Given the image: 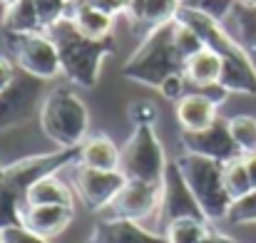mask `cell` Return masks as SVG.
<instances>
[{
	"mask_svg": "<svg viewBox=\"0 0 256 243\" xmlns=\"http://www.w3.org/2000/svg\"><path fill=\"white\" fill-rule=\"evenodd\" d=\"M78 164L90 169H102V171H117L122 164V149L104 134H92L87 137L80 147V159Z\"/></svg>",
	"mask_w": 256,
	"mask_h": 243,
	"instance_id": "obj_18",
	"label": "cell"
},
{
	"mask_svg": "<svg viewBox=\"0 0 256 243\" xmlns=\"http://www.w3.org/2000/svg\"><path fill=\"white\" fill-rule=\"evenodd\" d=\"M212 229L206 219H196V216H184L167 224L164 236L167 243H204L209 239Z\"/></svg>",
	"mask_w": 256,
	"mask_h": 243,
	"instance_id": "obj_23",
	"label": "cell"
},
{
	"mask_svg": "<svg viewBox=\"0 0 256 243\" xmlns=\"http://www.w3.org/2000/svg\"><path fill=\"white\" fill-rule=\"evenodd\" d=\"M229 124V134L236 144V149L242 152V157L254 154L256 152V119L249 114H236L232 119H226Z\"/></svg>",
	"mask_w": 256,
	"mask_h": 243,
	"instance_id": "obj_25",
	"label": "cell"
},
{
	"mask_svg": "<svg viewBox=\"0 0 256 243\" xmlns=\"http://www.w3.org/2000/svg\"><path fill=\"white\" fill-rule=\"evenodd\" d=\"M22 199L5 184L2 179V166H0V231L8 226H18L20 224V209H22Z\"/></svg>",
	"mask_w": 256,
	"mask_h": 243,
	"instance_id": "obj_26",
	"label": "cell"
},
{
	"mask_svg": "<svg viewBox=\"0 0 256 243\" xmlns=\"http://www.w3.org/2000/svg\"><path fill=\"white\" fill-rule=\"evenodd\" d=\"M179 2H182V5H189V2H192V0H179Z\"/></svg>",
	"mask_w": 256,
	"mask_h": 243,
	"instance_id": "obj_40",
	"label": "cell"
},
{
	"mask_svg": "<svg viewBox=\"0 0 256 243\" xmlns=\"http://www.w3.org/2000/svg\"><path fill=\"white\" fill-rule=\"evenodd\" d=\"M226 221L234 224V226L256 224V189H252L249 194H244V196H239V199L232 201L229 214H226Z\"/></svg>",
	"mask_w": 256,
	"mask_h": 243,
	"instance_id": "obj_27",
	"label": "cell"
},
{
	"mask_svg": "<svg viewBox=\"0 0 256 243\" xmlns=\"http://www.w3.org/2000/svg\"><path fill=\"white\" fill-rule=\"evenodd\" d=\"M174 166L182 174L184 184L189 186L192 196L196 199L204 219L209 224L226 221L232 196L224 186V162H216L194 152H182L174 159Z\"/></svg>",
	"mask_w": 256,
	"mask_h": 243,
	"instance_id": "obj_3",
	"label": "cell"
},
{
	"mask_svg": "<svg viewBox=\"0 0 256 243\" xmlns=\"http://www.w3.org/2000/svg\"><path fill=\"white\" fill-rule=\"evenodd\" d=\"M176 20H182L184 25H189L204 42V47H212L214 52L222 55L224 60V70H222V80L219 84L226 92H239V94H256V67L252 62V55L244 50V45H239L219 20L204 15L202 10L192 7V5H182L176 12Z\"/></svg>",
	"mask_w": 256,
	"mask_h": 243,
	"instance_id": "obj_1",
	"label": "cell"
},
{
	"mask_svg": "<svg viewBox=\"0 0 256 243\" xmlns=\"http://www.w3.org/2000/svg\"><path fill=\"white\" fill-rule=\"evenodd\" d=\"M157 216L164 221V226L176 221V219H184V216H196V219H204L196 199L192 196L189 186L184 184L182 174L176 171L174 162L167 169V176H164V184H162V204H160V211Z\"/></svg>",
	"mask_w": 256,
	"mask_h": 243,
	"instance_id": "obj_13",
	"label": "cell"
},
{
	"mask_svg": "<svg viewBox=\"0 0 256 243\" xmlns=\"http://www.w3.org/2000/svg\"><path fill=\"white\" fill-rule=\"evenodd\" d=\"M216 107L219 104L204 92H186L176 102V122L184 132H204L219 119Z\"/></svg>",
	"mask_w": 256,
	"mask_h": 243,
	"instance_id": "obj_16",
	"label": "cell"
},
{
	"mask_svg": "<svg viewBox=\"0 0 256 243\" xmlns=\"http://www.w3.org/2000/svg\"><path fill=\"white\" fill-rule=\"evenodd\" d=\"M204 243H236V241H232V239H226V236H222V234L212 231V234H209V239H206Z\"/></svg>",
	"mask_w": 256,
	"mask_h": 243,
	"instance_id": "obj_36",
	"label": "cell"
},
{
	"mask_svg": "<svg viewBox=\"0 0 256 243\" xmlns=\"http://www.w3.org/2000/svg\"><path fill=\"white\" fill-rule=\"evenodd\" d=\"M167 154L164 147L154 132L152 124H140L130 134V139L122 147V164L120 171L132 181H147V184H164L167 176Z\"/></svg>",
	"mask_w": 256,
	"mask_h": 243,
	"instance_id": "obj_6",
	"label": "cell"
},
{
	"mask_svg": "<svg viewBox=\"0 0 256 243\" xmlns=\"http://www.w3.org/2000/svg\"><path fill=\"white\" fill-rule=\"evenodd\" d=\"M0 2H2V5H5V7H12V5H15V2H18V0H0Z\"/></svg>",
	"mask_w": 256,
	"mask_h": 243,
	"instance_id": "obj_38",
	"label": "cell"
},
{
	"mask_svg": "<svg viewBox=\"0 0 256 243\" xmlns=\"http://www.w3.org/2000/svg\"><path fill=\"white\" fill-rule=\"evenodd\" d=\"M184 57L179 55L174 45V20L147 32L137 52L127 60L122 67V75L132 82H140L144 87L160 89V84L167 80L170 75L184 72Z\"/></svg>",
	"mask_w": 256,
	"mask_h": 243,
	"instance_id": "obj_4",
	"label": "cell"
},
{
	"mask_svg": "<svg viewBox=\"0 0 256 243\" xmlns=\"http://www.w3.org/2000/svg\"><path fill=\"white\" fill-rule=\"evenodd\" d=\"M0 243H2V241H0Z\"/></svg>",
	"mask_w": 256,
	"mask_h": 243,
	"instance_id": "obj_42",
	"label": "cell"
},
{
	"mask_svg": "<svg viewBox=\"0 0 256 243\" xmlns=\"http://www.w3.org/2000/svg\"><path fill=\"white\" fill-rule=\"evenodd\" d=\"M0 241L2 243H48V239H42V236L32 234L30 229H25L22 224H18V226L2 229L0 231Z\"/></svg>",
	"mask_w": 256,
	"mask_h": 243,
	"instance_id": "obj_29",
	"label": "cell"
},
{
	"mask_svg": "<svg viewBox=\"0 0 256 243\" xmlns=\"http://www.w3.org/2000/svg\"><path fill=\"white\" fill-rule=\"evenodd\" d=\"M184 82H186V77H184V72H176V75H170L167 80L160 84V92L167 97V99H172V102H179L186 92H184Z\"/></svg>",
	"mask_w": 256,
	"mask_h": 243,
	"instance_id": "obj_31",
	"label": "cell"
},
{
	"mask_svg": "<svg viewBox=\"0 0 256 243\" xmlns=\"http://www.w3.org/2000/svg\"><path fill=\"white\" fill-rule=\"evenodd\" d=\"M72 216H75V206H30V204H22V209H20V224L48 241L60 236L72 224Z\"/></svg>",
	"mask_w": 256,
	"mask_h": 243,
	"instance_id": "obj_14",
	"label": "cell"
},
{
	"mask_svg": "<svg viewBox=\"0 0 256 243\" xmlns=\"http://www.w3.org/2000/svg\"><path fill=\"white\" fill-rule=\"evenodd\" d=\"M80 2H87V5H92V7H100V10H104V12H110V15H127V10H130V0H80Z\"/></svg>",
	"mask_w": 256,
	"mask_h": 243,
	"instance_id": "obj_33",
	"label": "cell"
},
{
	"mask_svg": "<svg viewBox=\"0 0 256 243\" xmlns=\"http://www.w3.org/2000/svg\"><path fill=\"white\" fill-rule=\"evenodd\" d=\"M80 159V149H58L50 154H38V157H28L20 162L2 166V179L5 184L25 201V194L32 184H38L45 176L58 174L65 166H72Z\"/></svg>",
	"mask_w": 256,
	"mask_h": 243,
	"instance_id": "obj_8",
	"label": "cell"
},
{
	"mask_svg": "<svg viewBox=\"0 0 256 243\" xmlns=\"http://www.w3.org/2000/svg\"><path fill=\"white\" fill-rule=\"evenodd\" d=\"M70 20L90 40H110L114 30V15L100 7H92L87 2H80V0L70 7Z\"/></svg>",
	"mask_w": 256,
	"mask_h": 243,
	"instance_id": "obj_19",
	"label": "cell"
},
{
	"mask_svg": "<svg viewBox=\"0 0 256 243\" xmlns=\"http://www.w3.org/2000/svg\"><path fill=\"white\" fill-rule=\"evenodd\" d=\"M40 129L60 149H80L90 129L85 102L65 87L48 92L40 102Z\"/></svg>",
	"mask_w": 256,
	"mask_h": 243,
	"instance_id": "obj_5",
	"label": "cell"
},
{
	"mask_svg": "<svg viewBox=\"0 0 256 243\" xmlns=\"http://www.w3.org/2000/svg\"><path fill=\"white\" fill-rule=\"evenodd\" d=\"M244 159H246V169L252 174V184H254V189H256V152L254 154H246Z\"/></svg>",
	"mask_w": 256,
	"mask_h": 243,
	"instance_id": "obj_35",
	"label": "cell"
},
{
	"mask_svg": "<svg viewBox=\"0 0 256 243\" xmlns=\"http://www.w3.org/2000/svg\"><path fill=\"white\" fill-rule=\"evenodd\" d=\"M35 7H38V15H40V22H42V30L48 32L55 22H60L62 17L70 15V2L65 0H35Z\"/></svg>",
	"mask_w": 256,
	"mask_h": 243,
	"instance_id": "obj_28",
	"label": "cell"
},
{
	"mask_svg": "<svg viewBox=\"0 0 256 243\" xmlns=\"http://www.w3.org/2000/svg\"><path fill=\"white\" fill-rule=\"evenodd\" d=\"M130 119L134 122V127H140V124H154L157 109H154V104H150V102H137V104H132V109H130Z\"/></svg>",
	"mask_w": 256,
	"mask_h": 243,
	"instance_id": "obj_32",
	"label": "cell"
},
{
	"mask_svg": "<svg viewBox=\"0 0 256 243\" xmlns=\"http://www.w3.org/2000/svg\"><path fill=\"white\" fill-rule=\"evenodd\" d=\"M92 243H167V236H160L144 229L140 221L130 219H104L94 226Z\"/></svg>",
	"mask_w": 256,
	"mask_h": 243,
	"instance_id": "obj_15",
	"label": "cell"
},
{
	"mask_svg": "<svg viewBox=\"0 0 256 243\" xmlns=\"http://www.w3.org/2000/svg\"><path fill=\"white\" fill-rule=\"evenodd\" d=\"M48 35L58 45L62 75L80 87H94L100 80L104 57L112 52V37L110 40H90L75 27L70 15L62 17L60 22H55L48 30Z\"/></svg>",
	"mask_w": 256,
	"mask_h": 243,
	"instance_id": "obj_2",
	"label": "cell"
},
{
	"mask_svg": "<svg viewBox=\"0 0 256 243\" xmlns=\"http://www.w3.org/2000/svg\"><path fill=\"white\" fill-rule=\"evenodd\" d=\"M40 82L42 80H35L22 72V77H18L5 92H0V132L25 122L35 112L42 97Z\"/></svg>",
	"mask_w": 256,
	"mask_h": 243,
	"instance_id": "obj_11",
	"label": "cell"
},
{
	"mask_svg": "<svg viewBox=\"0 0 256 243\" xmlns=\"http://www.w3.org/2000/svg\"><path fill=\"white\" fill-rule=\"evenodd\" d=\"M182 144H184V152H194V154H202L216 162H229L234 157H242V152L236 149L229 134V124L224 119H216L204 132H184Z\"/></svg>",
	"mask_w": 256,
	"mask_h": 243,
	"instance_id": "obj_12",
	"label": "cell"
},
{
	"mask_svg": "<svg viewBox=\"0 0 256 243\" xmlns=\"http://www.w3.org/2000/svg\"><path fill=\"white\" fill-rule=\"evenodd\" d=\"M222 70H224V60L212 47H202L196 55H192L184 62V77L189 84H194L199 89L209 87V84H219Z\"/></svg>",
	"mask_w": 256,
	"mask_h": 243,
	"instance_id": "obj_20",
	"label": "cell"
},
{
	"mask_svg": "<svg viewBox=\"0 0 256 243\" xmlns=\"http://www.w3.org/2000/svg\"><path fill=\"white\" fill-rule=\"evenodd\" d=\"M5 10H8V7H5V5L0 2V22H2V17H5Z\"/></svg>",
	"mask_w": 256,
	"mask_h": 243,
	"instance_id": "obj_39",
	"label": "cell"
},
{
	"mask_svg": "<svg viewBox=\"0 0 256 243\" xmlns=\"http://www.w3.org/2000/svg\"><path fill=\"white\" fill-rule=\"evenodd\" d=\"M72 191L65 181L58 179V174L40 179L32 184L25 194V204L30 206H72Z\"/></svg>",
	"mask_w": 256,
	"mask_h": 243,
	"instance_id": "obj_21",
	"label": "cell"
},
{
	"mask_svg": "<svg viewBox=\"0 0 256 243\" xmlns=\"http://www.w3.org/2000/svg\"><path fill=\"white\" fill-rule=\"evenodd\" d=\"M224 186H226L232 201L239 199V196H244V194H249L254 189L252 174L246 169V159L244 157H234V159L224 162Z\"/></svg>",
	"mask_w": 256,
	"mask_h": 243,
	"instance_id": "obj_24",
	"label": "cell"
},
{
	"mask_svg": "<svg viewBox=\"0 0 256 243\" xmlns=\"http://www.w3.org/2000/svg\"><path fill=\"white\" fill-rule=\"evenodd\" d=\"M15 80H18V75H15V65H12V60L0 57V92H5Z\"/></svg>",
	"mask_w": 256,
	"mask_h": 243,
	"instance_id": "obj_34",
	"label": "cell"
},
{
	"mask_svg": "<svg viewBox=\"0 0 256 243\" xmlns=\"http://www.w3.org/2000/svg\"><path fill=\"white\" fill-rule=\"evenodd\" d=\"M65 2H70V5H75V2H78V0H65Z\"/></svg>",
	"mask_w": 256,
	"mask_h": 243,
	"instance_id": "obj_41",
	"label": "cell"
},
{
	"mask_svg": "<svg viewBox=\"0 0 256 243\" xmlns=\"http://www.w3.org/2000/svg\"><path fill=\"white\" fill-rule=\"evenodd\" d=\"M232 2H234V0H192L189 5L196 7V10H202L204 15H209V17H214V20L222 22V17L232 10Z\"/></svg>",
	"mask_w": 256,
	"mask_h": 243,
	"instance_id": "obj_30",
	"label": "cell"
},
{
	"mask_svg": "<svg viewBox=\"0 0 256 243\" xmlns=\"http://www.w3.org/2000/svg\"><path fill=\"white\" fill-rule=\"evenodd\" d=\"M179 7H182L179 0H130L127 15L132 17V22L152 32L172 20H176Z\"/></svg>",
	"mask_w": 256,
	"mask_h": 243,
	"instance_id": "obj_17",
	"label": "cell"
},
{
	"mask_svg": "<svg viewBox=\"0 0 256 243\" xmlns=\"http://www.w3.org/2000/svg\"><path fill=\"white\" fill-rule=\"evenodd\" d=\"M10 47L15 65L35 77V80H55L62 75V62L55 40L48 32H32V35H10Z\"/></svg>",
	"mask_w": 256,
	"mask_h": 243,
	"instance_id": "obj_7",
	"label": "cell"
},
{
	"mask_svg": "<svg viewBox=\"0 0 256 243\" xmlns=\"http://www.w3.org/2000/svg\"><path fill=\"white\" fill-rule=\"evenodd\" d=\"M244 7H249V10H256V0H239Z\"/></svg>",
	"mask_w": 256,
	"mask_h": 243,
	"instance_id": "obj_37",
	"label": "cell"
},
{
	"mask_svg": "<svg viewBox=\"0 0 256 243\" xmlns=\"http://www.w3.org/2000/svg\"><path fill=\"white\" fill-rule=\"evenodd\" d=\"M160 204H162V186L127 179L124 189L107 206V219H130L142 224L144 219L157 216Z\"/></svg>",
	"mask_w": 256,
	"mask_h": 243,
	"instance_id": "obj_10",
	"label": "cell"
},
{
	"mask_svg": "<svg viewBox=\"0 0 256 243\" xmlns=\"http://www.w3.org/2000/svg\"><path fill=\"white\" fill-rule=\"evenodd\" d=\"M2 25L8 30V35H32V32H45L35 0H18L12 7L5 10Z\"/></svg>",
	"mask_w": 256,
	"mask_h": 243,
	"instance_id": "obj_22",
	"label": "cell"
},
{
	"mask_svg": "<svg viewBox=\"0 0 256 243\" xmlns=\"http://www.w3.org/2000/svg\"><path fill=\"white\" fill-rule=\"evenodd\" d=\"M124 184H127V176L120 169L102 171V169H90L78 164L72 171V186L90 211H104L124 189Z\"/></svg>",
	"mask_w": 256,
	"mask_h": 243,
	"instance_id": "obj_9",
	"label": "cell"
}]
</instances>
